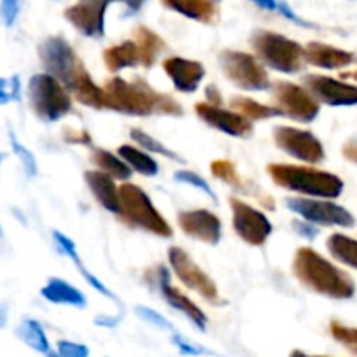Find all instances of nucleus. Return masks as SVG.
Listing matches in <instances>:
<instances>
[{"label":"nucleus","mask_w":357,"mask_h":357,"mask_svg":"<svg viewBox=\"0 0 357 357\" xmlns=\"http://www.w3.org/2000/svg\"><path fill=\"white\" fill-rule=\"evenodd\" d=\"M13 102L11 93H9V88H0V105H6Z\"/></svg>","instance_id":"50"},{"label":"nucleus","mask_w":357,"mask_h":357,"mask_svg":"<svg viewBox=\"0 0 357 357\" xmlns=\"http://www.w3.org/2000/svg\"><path fill=\"white\" fill-rule=\"evenodd\" d=\"M123 315H98L95 317V324L100 326V328H116V326L121 322Z\"/></svg>","instance_id":"45"},{"label":"nucleus","mask_w":357,"mask_h":357,"mask_svg":"<svg viewBox=\"0 0 357 357\" xmlns=\"http://www.w3.org/2000/svg\"><path fill=\"white\" fill-rule=\"evenodd\" d=\"M133 43L137 44V50L140 54V67L151 68L156 63L158 56L165 51L167 44L165 40L158 36L154 30H151L149 26L139 25L133 30Z\"/></svg>","instance_id":"25"},{"label":"nucleus","mask_w":357,"mask_h":357,"mask_svg":"<svg viewBox=\"0 0 357 357\" xmlns=\"http://www.w3.org/2000/svg\"><path fill=\"white\" fill-rule=\"evenodd\" d=\"M102 56H104L107 70L114 72V74L119 70H125V68H135L140 65V54L133 39L123 40V43L107 47Z\"/></svg>","instance_id":"26"},{"label":"nucleus","mask_w":357,"mask_h":357,"mask_svg":"<svg viewBox=\"0 0 357 357\" xmlns=\"http://www.w3.org/2000/svg\"><path fill=\"white\" fill-rule=\"evenodd\" d=\"M118 156L121 158L133 172L144 175V177H154V175H158V172H160L158 161L154 160L149 153L140 149V147L123 144V146L118 147Z\"/></svg>","instance_id":"27"},{"label":"nucleus","mask_w":357,"mask_h":357,"mask_svg":"<svg viewBox=\"0 0 357 357\" xmlns=\"http://www.w3.org/2000/svg\"><path fill=\"white\" fill-rule=\"evenodd\" d=\"M163 70L172 81L174 88L181 93L191 95L200 88L205 79V67L197 60L183 56H170L163 61Z\"/></svg>","instance_id":"19"},{"label":"nucleus","mask_w":357,"mask_h":357,"mask_svg":"<svg viewBox=\"0 0 357 357\" xmlns=\"http://www.w3.org/2000/svg\"><path fill=\"white\" fill-rule=\"evenodd\" d=\"M144 279L149 282V286H154L160 291L161 298L170 305L174 310L181 312L198 331H205L207 329V315L205 312L195 303L193 300L186 296L183 291H178L177 287L172 286V273L165 264H158V266L147 270Z\"/></svg>","instance_id":"11"},{"label":"nucleus","mask_w":357,"mask_h":357,"mask_svg":"<svg viewBox=\"0 0 357 357\" xmlns=\"http://www.w3.org/2000/svg\"><path fill=\"white\" fill-rule=\"evenodd\" d=\"M44 70L65 86L72 98L95 111L104 109V88L93 81L84 61L65 37H46L37 47Z\"/></svg>","instance_id":"1"},{"label":"nucleus","mask_w":357,"mask_h":357,"mask_svg":"<svg viewBox=\"0 0 357 357\" xmlns=\"http://www.w3.org/2000/svg\"><path fill=\"white\" fill-rule=\"evenodd\" d=\"M119 221L128 225L130 228L142 229L146 233L170 238L174 229L167 219L161 215L149 195L140 186L132 183H123L119 186Z\"/></svg>","instance_id":"5"},{"label":"nucleus","mask_w":357,"mask_h":357,"mask_svg":"<svg viewBox=\"0 0 357 357\" xmlns=\"http://www.w3.org/2000/svg\"><path fill=\"white\" fill-rule=\"evenodd\" d=\"M229 109L238 112L249 121H263V119H273V118H282V112L273 105H264L261 102L254 100L249 97H233L229 100Z\"/></svg>","instance_id":"29"},{"label":"nucleus","mask_w":357,"mask_h":357,"mask_svg":"<svg viewBox=\"0 0 357 357\" xmlns=\"http://www.w3.org/2000/svg\"><path fill=\"white\" fill-rule=\"evenodd\" d=\"M326 245H328L329 254L336 261L357 270V240L350 238V236L343 235V233H333L326 240Z\"/></svg>","instance_id":"32"},{"label":"nucleus","mask_w":357,"mask_h":357,"mask_svg":"<svg viewBox=\"0 0 357 357\" xmlns=\"http://www.w3.org/2000/svg\"><path fill=\"white\" fill-rule=\"evenodd\" d=\"M104 109L125 116L149 118V116H184L183 105L172 95L154 89L146 79L135 77L132 81L123 77L107 79L104 86Z\"/></svg>","instance_id":"2"},{"label":"nucleus","mask_w":357,"mask_h":357,"mask_svg":"<svg viewBox=\"0 0 357 357\" xmlns=\"http://www.w3.org/2000/svg\"><path fill=\"white\" fill-rule=\"evenodd\" d=\"M53 238H54V242H56L58 250H60L61 254H65V256L70 257V259L74 261L75 268H77L79 273H81V275L84 277V280H86V282H88L89 287H93L95 291H98V293H100L102 296H105V298H109V300H112V301H116V303H119L118 296H116V294L112 293V291L109 289V287L105 286L104 282H100V280H98V277H95L93 273L89 272V270H86L84 264H82V259H81V257H79L77 247H75V243L72 242V240L68 238L67 235H63V233H61V231L54 229V231H53Z\"/></svg>","instance_id":"24"},{"label":"nucleus","mask_w":357,"mask_h":357,"mask_svg":"<svg viewBox=\"0 0 357 357\" xmlns=\"http://www.w3.org/2000/svg\"><path fill=\"white\" fill-rule=\"evenodd\" d=\"M254 56L280 74H298L305 67V47L272 30H254L250 36Z\"/></svg>","instance_id":"6"},{"label":"nucleus","mask_w":357,"mask_h":357,"mask_svg":"<svg viewBox=\"0 0 357 357\" xmlns=\"http://www.w3.org/2000/svg\"><path fill=\"white\" fill-rule=\"evenodd\" d=\"M26 97L36 118L43 123H56L72 114V97L65 86L47 72L36 74L26 84Z\"/></svg>","instance_id":"7"},{"label":"nucleus","mask_w":357,"mask_h":357,"mask_svg":"<svg viewBox=\"0 0 357 357\" xmlns=\"http://www.w3.org/2000/svg\"><path fill=\"white\" fill-rule=\"evenodd\" d=\"M146 2L147 0H123V4H125L126 9H128V15H135V13H139Z\"/></svg>","instance_id":"48"},{"label":"nucleus","mask_w":357,"mask_h":357,"mask_svg":"<svg viewBox=\"0 0 357 357\" xmlns=\"http://www.w3.org/2000/svg\"><path fill=\"white\" fill-rule=\"evenodd\" d=\"M135 314L139 315V317L142 319L144 322H147V324H151V326H154V328L161 329V331H172V333L175 331L174 324H172L168 319H165L163 315L160 314V312L153 310V308L140 305V307L135 308Z\"/></svg>","instance_id":"38"},{"label":"nucleus","mask_w":357,"mask_h":357,"mask_svg":"<svg viewBox=\"0 0 357 357\" xmlns=\"http://www.w3.org/2000/svg\"><path fill=\"white\" fill-rule=\"evenodd\" d=\"M160 2L163 8L204 25H214L219 20V0H160Z\"/></svg>","instance_id":"21"},{"label":"nucleus","mask_w":357,"mask_h":357,"mask_svg":"<svg viewBox=\"0 0 357 357\" xmlns=\"http://www.w3.org/2000/svg\"><path fill=\"white\" fill-rule=\"evenodd\" d=\"M266 174L275 186L307 198L335 200L343 191V181L338 175L310 165L270 163Z\"/></svg>","instance_id":"4"},{"label":"nucleus","mask_w":357,"mask_h":357,"mask_svg":"<svg viewBox=\"0 0 357 357\" xmlns=\"http://www.w3.org/2000/svg\"><path fill=\"white\" fill-rule=\"evenodd\" d=\"M84 181L95 200L111 214H119V186L111 175L100 170H86Z\"/></svg>","instance_id":"22"},{"label":"nucleus","mask_w":357,"mask_h":357,"mask_svg":"<svg viewBox=\"0 0 357 357\" xmlns=\"http://www.w3.org/2000/svg\"><path fill=\"white\" fill-rule=\"evenodd\" d=\"M8 322V305L0 303V328H4Z\"/></svg>","instance_id":"51"},{"label":"nucleus","mask_w":357,"mask_h":357,"mask_svg":"<svg viewBox=\"0 0 357 357\" xmlns=\"http://www.w3.org/2000/svg\"><path fill=\"white\" fill-rule=\"evenodd\" d=\"M345 77H356L357 79V72H347Z\"/></svg>","instance_id":"54"},{"label":"nucleus","mask_w":357,"mask_h":357,"mask_svg":"<svg viewBox=\"0 0 357 357\" xmlns=\"http://www.w3.org/2000/svg\"><path fill=\"white\" fill-rule=\"evenodd\" d=\"M301 82L319 104H326L329 107L357 105V86L349 84V82H342L338 79L321 74H305Z\"/></svg>","instance_id":"16"},{"label":"nucleus","mask_w":357,"mask_h":357,"mask_svg":"<svg viewBox=\"0 0 357 357\" xmlns=\"http://www.w3.org/2000/svg\"><path fill=\"white\" fill-rule=\"evenodd\" d=\"M114 2L123 0H77L63 11L65 20L89 39H102L105 36V13Z\"/></svg>","instance_id":"15"},{"label":"nucleus","mask_w":357,"mask_h":357,"mask_svg":"<svg viewBox=\"0 0 357 357\" xmlns=\"http://www.w3.org/2000/svg\"><path fill=\"white\" fill-rule=\"evenodd\" d=\"M4 160H6V154L0 151V165H2V161H4Z\"/></svg>","instance_id":"55"},{"label":"nucleus","mask_w":357,"mask_h":357,"mask_svg":"<svg viewBox=\"0 0 357 357\" xmlns=\"http://www.w3.org/2000/svg\"><path fill=\"white\" fill-rule=\"evenodd\" d=\"M231 222L236 235L252 247H263L273 231L270 219L263 211L252 207L240 198L229 197Z\"/></svg>","instance_id":"13"},{"label":"nucleus","mask_w":357,"mask_h":357,"mask_svg":"<svg viewBox=\"0 0 357 357\" xmlns=\"http://www.w3.org/2000/svg\"><path fill=\"white\" fill-rule=\"evenodd\" d=\"M205 98H207L205 102H208V104L219 105V107H222L221 91H219L218 86H215V84H208L207 88H205Z\"/></svg>","instance_id":"44"},{"label":"nucleus","mask_w":357,"mask_h":357,"mask_svg":"<svg viewBox=\"0 0 357 357\" xmlns=\"http://www.w3.org/2000/svg\"><path fill=\"white\" fill-rule=\"evenodd\" d=\"M9 142H11L13 153L16 154V158H18L20 163H22L23 170H25L26 177L29 178L36 177V175L39 174V165H37V160L36 156H33L32 151H30L29 147L23 146V144L16 139V135L13 132H9Z\"/></svg>","instance_id":"34"},{"label":"nucleus","mask_w":357,"mask_h":357,"mask_svg":"<svg viewBox=\"0 0 357 357\" xmlns=\"http://www.w3.org/2000/svg\"><path fill=\"white\" fill-rule=\"evenodd\" d=\"M20 2L22 0H0V22L8 29L16 23L20 15Z\"/></svg>","instance_id":"40"},{"label":"nucleus","mask_w":357,"mask_h":357,"mask_svg":"<svg viewBox=\"0 0 357 357\" xmlns=\"http://www.w3.org/2000/svg\"><path fill=\"white\" fill-rule=\"evenodd\" d=\"M289 357H328V356H310V354L303 352V350H300V349H294L293 352L289 354Z\"/></svg>","instance_id":"52"},{"label":"nucleus","mask_w":357,"mask_h":357,"mask_svg":"<svg viewBox=\"0 0 357 357\" xmlns=\"http://www.w3.org/2000/svg\"><path fill=\"white\" fill-rule=\"evenodd\" d=\"M305 61L326 70H338L357 63V56L350 51L340 50L324 43H308L305 46Z\"/></svg>","instance_id":"20"},{"label":"nucleus","mask_w":357,"mask_h":357,"mask_svg":"<svg viewBox=\"0 0 357 357\" xmlns=\"http://www.w3.org/2000/svg\"><path fill=\"white\" fill-rule=\"evenodd\" d=\"M9 93H11L13 102L22 100V81H20V75H13L9 79Z\"/></svg>","instance_id":"47"},{"label":"nucleus","mask_w":357,"mask_h":357,"mask_svg":"<svg viewBox=\"0 0 357 357\" xmlns=\"http://www.w3.org/2000/svg\"><path fill=\"white\" fill-rule=\"evenodd\" d=\"M16 335L25 345H29L36 352L43 354V356H46L51 350L50 338H47L43 324L36 319H23L18 328H16Z\"/></svg>","instance_id":"30"},{"label":"nucleus","mask_w":357,"mask_h":357,"mask_svg":"<svg viewBox=\"0 0 357 357\" xmlns=\"http://www.w3.org/2000/svg\"><path fill=\"white\" fill-rule=\"evenodd\" d=\"M91 161L97 165V168L104 174L111 175L114 181H121V183H128L132 178L133 170L118 156V154H112L109 151L100 149V147H95L91 151Z\"/></svg>","instance_id":"28"},{"label":"nucleus","mask_w":357,"mask_h":357,"mask_svg":"<svg viewBox=\"0 0 357 357\" xmlns=\"http://www.w3.org/2000/svg\"><path fill=\"white\" fill-rule=\"evenodd\" d=\"M195 112L205 125L229 137L247 139L254 133V123L240 116L238 112L229 111V109L212 105L208 102H198L195 105Z\"/></svg>","instance_id":"17"},{"label":"nucleus","mask_w":357,"mask_h":357,"mask_svg":"<svg viewBox=\"0 0 357 357\" xmlns=\"http://www.w3.org/2000/svg\"><path fill=\"white\" fill-rule=\"evenodd\" d=\"M40 296L46 301L53 305H63V307H74V308H86L88 300H86L84 293L72 286L67 280L56 279L51 277L40 289Z\"/></svg>","instance_id":"23"},{"label":"nucleus","mask_w":357,"mask_h":357,"mask_svg":"<svg viewBox=\"0 0 357 357\" xmlns=\"http://www.w3.org/2000/svg\"><path fill=\"white\" fill-rule=\"evenodd\" d=\"M342 153H343V158H345V160H349L350 163L357 165V139L349 140V142L343 146Z\"/></svg>","instance_id":"46"},{"label":"nucleus","mask_w":357,"mask_h":357,"mask_svg":"<svg viewBox=\"0 0 357 357\" xmlns=\"http://www.w3.org/2000/svg\"><path fill=\"white\" fill-rule=\"evenodd\" d=\"M293 273L301 286L312 293L333 298V300H350L356 293V284L347 272L310 247H300L294 254Z\"/></svg>","instance_id":"3"},{"label":"nucleus","mask_w":357,"mask_h":357,"mask_svg":"<svg viewBox=\"0 0 357 357\" xmlns=\"http://www.w3.org/2000/svg\"><path fill=\"white\" fill-rule=\"evenodd\" d=\"M275 11H279L280 15L284 16L286 20H289L291 23H294V25L298 26H303V29H317L315 25H312V23H308L307 20L300 18V16L296 15V13L293 11V8H291L287 2H284V0H277V9Z\"/></svg>","instance_id":"41"},{"label":"nucleus","mask_w":357,"mask_h":357,"mask_svg":"<svg viewBox=\"0 0 357 357\" xmlns=\"http://www.w3.org/2000/svg\"><path fill=\"white\" fill-rule=\"evenodd\" d=\"M63 139L70 144H77V146H91V135L86 130L68 128L65 130Z\"/></svg>","instance_id":"43"},{"label":"nucleus","mask_w":357,"mask_h":357,"mask_svg":"<svg viewBox=\"0 0 357 357\" xmlns=\"http://www.w3.org/2000/svg\"><path fill=\"white\" fill-rule=\"evenodd\" d=\"M211 172L214 177L221 178L222 183H226L228 186L235 188L238 193L252 195V197H257V193H259L256 186H250L249 181H245V178L240 177L238 172H236V168H235V165H233L231 161L214 160L211 163Z\"/></svg>","instance_id":"31"},{"label":"nucleus","mask_w":357,"mask_h":357,"mask_svg":"<svg viewBox=\"0 0 357 357\" xmlns=\"http://www.w3.org/2000/svg\"><path fill=\"white\" fill-rule=\"evenodd\" d=\"M272 102L273 107L282 112L284 118H289L296 123H314L321 112V104L308 93L303 84L289 81L272 82Z\"/></svg>","instance_id":"9"},{"label":"nucleus","mask_w":357,"mask_h":357,"mask_svg":"<svg viewBox=\"0 0 357 357\" xmlns=\"http://www.w3.org/2000/svg\"><path fill=\"white\" fill-rule=\"evenodd\" d=\"M259 9H264V11H275L277 9V0H250Z\"/></svg>","instance_id":"49"},{"label":"nucleus","mask_w":357,"mask_h":357,"mask_svg":"<svg viewBox=\"0 0 357 357\" xmlns=\"http://www.w3.org/2000/svg\"><path fill=\"white\" fill-rule=\"evenodd\" d=\"M46 357H61V356H60V354H58V352H56V350H53V349H51V350H50V352H47V354H46Z\"/></svg>","instance_id":"53"},{"label":"nucleus","mask_w":357,"mask_h":357,"mask_svg":"<svg viewBox=\"0 0 357 357\" xmlns=\"http://www.w3.org/2000/svg\"><path fill=\"white\" fill-rule=\"evenodd\" d=\"M286 205L291 212L300 215L305 221L315 226H340V228H352L356 219L342 205L333 204L331 200L307 197L286 198Z\"/></svg>","instance_id":"12"},{"label":"nucleus","mask_w":357,"mask_h":357,"mask_svg":"<svg viewBox=\"0 0 357 357\" xmlns=\"http://www.w3.org/2000/svg\"><path fill=\"white\" fill-rule=\"evenodd\" d=\"M56 350L61 357H89V347L84 343L72 342V340H58Z\"/></svg>","instance_id":"39"},{"label":"nucleus","mask_w":357,"mask_h":357,"mask_svg":"<svg viewBox=\"0 0 357 357\" xmlns=\"http://www.w3.org/2000/svg\"><path fill=\"white\" fill-rule=\"evenodd\" d=\"M168 263H170V270L174 272V275L188 289L198 293L205 301L215 305V307L221 305V296H219V289L215 282L207 272H204L198 266V263L190 256L188 250H184L183 247H170L168 249Z\"/></svg>","instance_id":"10"},{"label":"nucleus","mask_w":357,"mask_h":357,"mask_svg":"<svg viewBox=\"0 0 357 357\" xmlns=\"http://www.w3.org/2000/svg\"><path fill=\"white\" fill-rule=\"evenodd\" d=\"M329 333L340 345L345 347L352 356L357 357V328H350L340 321H331L329 322Z\"/></svg>","instance_id":"35"},{"label":"nucleus","mask_w":357,"mask_h":357,"mask_svg":"<svg viewBox=\"0 0 357 357\" xmlns=\"http://www.w3.org/2000/svg\"><path fill=\"white\" fill-rule=\"evenodd\" d=\"M178 228L190 238L204 242L215 247L221 242L222 222L214 212L207 208H193V211H181L177 214Z\"/></svg>","instance_id":"18"},{"label":"nucleus","mask_w":357,"mask_h":357,"mask_svg":"<svg viewBox=\"0 0 357 357\" xmlns=\"http://www.w3.org/2000/svg\"><path fill=\"white\" fill-rule=\"evenodd\" d=\"M130 137H132L133 142L137 144V147H140L142 151L149 154H160V156L168 158L172 161H177V163H184V160L178 156L175 151H172L170 147L165 146L163 142H160L158 139H154L153 135L144 132L142 128H132L130 130Z\"/></svg>","instance_id":"33"},{"label":"nucleus","mask_w":357,"mask_h":357,"mask_svg":"<svg viewBox=\"0 0 357 357\" xmlns=\"http://www.w3.org/2000/svg\"><path fill=\"white\" fill-rule=\"evenodd\" d=\"M170 342H172V345L178 350V352L183 354V356H188V357L214 356V352H212V350H208L207 347L200 345V343L191 342L190 338H186V336H183L181 333H177V331L172 333Z\"/></svg>","instance_id":"37"},{"label":"nucleus","mask_w":357,"mask_h":357,"mask_svg":"<svg viewBox=\"0 0 357 357\" xmlns=\"http://www.w3.org/2000/svg\"><path fill=\"white\" fill-rule=\"evenodd\" d=\"M0 238H4V228H2V225H0Z\"/></svg>","instance_id":"56"},{"label":"nucleus","mask_w":357,"mask_h":357,"mask_svg":"<svg viewBox=\"0 0 357 357\" xmlns=\"http://www.w3.org/2000/svg\"><path fill=\"white\" fill-rule=\"evenodd\" d=\"M174 178H175V183L188 184V186H191V188H197V190H200L202 193L207 195L212 202H215V204H218V195H215V191L212 190L211 184L207 183V178H204L202 175H198L197 172L177 170L174 174Z\"/></svg>","instance_id":"36"},{"label":"nucleus","mask_w":357,"mask_h":357,"mask_svg":"<svg viewBox=\"0 0 357 357\" xmlns=\"http://www.w3.org/2000/svg\"><path fill=\"white\" fill-rule=\"evenodd\" d=\"M293 229L296 231V235L303 236L307 240H315L319 235V226L312 225V222L305 221V219H294L293 221Z\"/></svg>","instance_id":"42"},{"label":"nucleus","mask_w":357,"mask_h":357,"mask_svg":"<svg viewBox=\"0 0 357 357\" xmlns=\"http://www.w3.org/2000/svg\"><path fill=\"white\" fill-rule=\"evenodd\" d=\"M219 65L225 77L243 91H268L272 88L266 68L254 54L225 50L219 53Z\"/></svg>","instance_id":"8"},{"label":"nucleus","mask_w":357,"mask_h":357,"mask_svg":"<svg viewBox=\"0 0 357 357\" xmlns=\"http://www.w3.org/2000/svg\"><path fill=\"white\" fill-rule=\"evenodd\" d=\"M273 140L282 153L303 163L317 165L326 158L324 146L310 130L280 125L273 128Z\"/></svg>","instance_id":"14"}]
</instances>
